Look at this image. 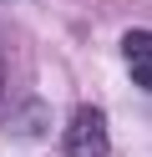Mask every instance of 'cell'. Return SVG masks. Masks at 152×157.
<instances>
[{
	"instance_id": "7a4b0ae2",
	"label": "cell",
	"mask_w": 152,
	"mask_h": 157,
	"mask_svg": "<svg viewBox=\"0 0 152 157\" xmlns=\"http://www.w3.org/2000/svg\"><path fill=\"white\" fill-rule=\"evenodd\" d=\"M122 51H127V61H132V81L137 86H152V36L147 31H127L122 36Z\"/></svg>"
},
{
	"instance_id": "6da1fadb",
	"label": "cell",
	"mask_w": 152,
	"mask_h": 157,
	"mask_svg": "<svg viewBox=\"0 0 152 157\" xmlns=\"http://www.w3.org/2000/svg\"><path fill=\"white\" fill-rule=\"evenodd\" d=\"M61 147H66V157H107V117H101V106H76Z\"/></svg>"
}]
</instances>
